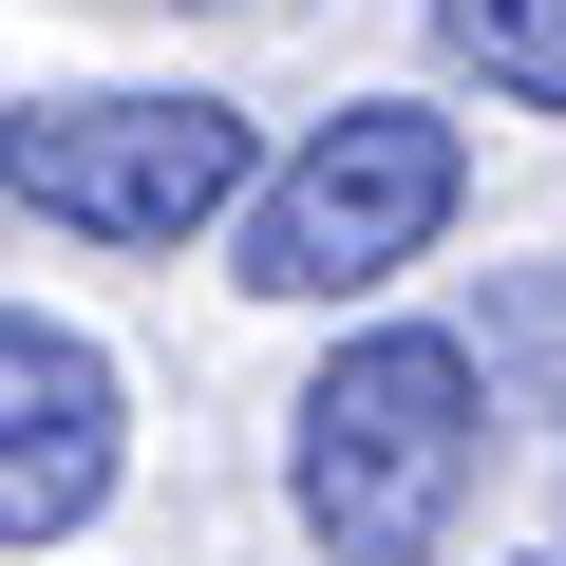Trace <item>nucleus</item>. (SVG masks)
<instances>
[{
  "instance_id": "1",
  "label": "nucleus",
  "mask_w": 566,
  "mask_h": 566,
  "mask_svg": "<svg viewBox=\"0 0 566 566\" xmlns=\"http://www.w3.org/2000/svg\"><path fill=\"white\" fill-rule=\"evenodd\" d=\"M491 472V378L453 322H378L303 378V434H283V491H303L322 566H434L453 510Z\"/></svg>"
},
{
  "instance_id": "2",
  "label": "nucleus",
  "mask_w": 566,
  "mask_h": 566,
  "mask_svg": "<svg viewBox=\"0 0 566 566\" xmlns=\"http://www.w3.org/2000/svg\"><path fill=\"white\" fill-rule=\"evenodd\" d=\"M453 189H472L453 114L359 95L340 133H303L283 170H245V189H227V208H245V264H227V283H264V303H359V283H397V264L453 227Z\"/></svg>"
},
{
  "instance_id": "3",
  "label": "nucleus",
  "mask_w": 566,
  "mask_h": 566,
  "mask_svg": "<svg viewBox=\"0 0 566 566\" xmlns=\"http://www.w3.org/2000/svg\"><path fill=\"white\" fill-rule=\"evenodd\" d=\"M245 170L264 151H245L227 95H57V114L0 133V189L39 227H95V245H189V227H227Z\"/></svg>"
},
{
  "instance_id": "4",
  "label": "nucleus",
  "mask_w": 566,
  "mask_h": 566,
  "mask_svg": "<svg viewBox=\"0 0 566 566\" xmlns=\"http://www.w3.org/2000/svg\"><path fill=\"white\" fill-rule=\"evenodd\" d=\"M114 453H133V378L39 322V303H0V547H57L114 510Z\"/></svg>"
},
{
  "instance_id": "5",
  "label": "nucleus",
  "mask_w": 566,
  "mask_h": 566,
  "mask_svg": "<svg viewBox=\"0 0 566 566\" xmlns=\"http://www.w3.org/2000/svg\"><path fill=\"white\" fill-rule=\"evenodd\" d=\"M434 57L491 76V114H566V0H434Z\"/></svg>"
},
{
  "instance_id": "6",
  "label": "nucleus",
  "mask_w": 566,
  "mask_h": 566,
  "mask_svg": "<svg viewBox=\"0 0 566 566\" xmlns=\"http://www.w3.org/2000/svg\"><path fill=\"white\" fill-rule=\"evenodd\" d=\"M491 359H528V378H566V264H528L510 303H491Z\"/></svg>"
}]
</instances>
